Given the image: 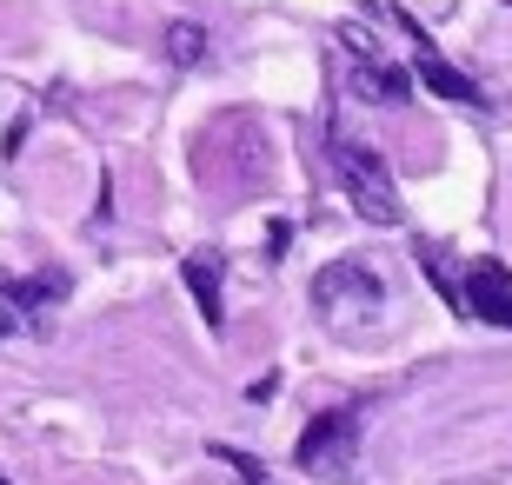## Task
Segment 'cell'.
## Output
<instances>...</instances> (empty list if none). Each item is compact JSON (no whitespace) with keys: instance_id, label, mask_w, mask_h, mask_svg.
I'll return each instance as SVG.
<instances>
[{"instance_id":"1","label":"cell","mask_w":512,"mask_h":485,"mask_svg":"<svg viewBox=\"0 0 512 485\" xmlns=\"http://www.w3.org/2000/svg\"><path fill=\"white\" fill-rule=\"evenodd\" d=\"M313 313L326 333H373L386 319V286L366 260H333L313 273Z\"/></svg>"},{"instance_id":"2","label":"cell","mask_w":512,"mask_h":485,"mask_svg":"<svg viewBox=\"0 0 512 485\" xmlns=\"http://www.w3.org/2000/svg\"><path fill=\"white\" fill-rule=\"evenodd\" d=\"M333 167H340V193L353 200V213H360V220H373V226H399V220H406L386 153H373L366 140H346V133H333Z\"/></svg>"},{"instance_id":"3","label":"cell","mask_w":512,"mask_h":485,"mask_svg":"<svg viewBox=\"0 0 512 485\" xmlns=\"http://www.w3.org/2000/svg\"><path fill=\"white\" fill-rule=\"evenodd\" d=\"M340 47H346V60H353V67H346V87H353L360 100H373V107H393V100L413 94V74H406L399 60H386L380 47L360 34V27H340Z\"/></svg>"},{"instance_id":"4","label":"cell","mask_w":512,"mask_h":485,"mask_svg":"<svg viewBox=\"0 0 512 485\" xmlns=\"http://www.w3.org/2000/svg\"><path fill=\"white\" fill-rule=\"evenodd\" d=\"M353 439H360V412L353 406L320 412V419L300 432V466L306 472H340L346 459H353Z\"/></svg>"},{"instance_id":"5","label":"cell","mask_w":512,"mask_h":485,"mask_svg":"<svg viewBox=\"0 0 512 485\" xmlns=\"http://www.w3.org/2000/svg\"><path fill=\"white\" fill-rule=\"evenodd\" d=\"M459 306L479 313L486 326H506L512 333V273L499 260H473L466 266V286H459Z\"/></svg>"},{"instance_id":"6","label":"cell","mask_w":512,"mask_h":485,"mask_svg":"<svg viewBox=\"0 0 512 485\" xmlns=\"http://www.w3.org/2000/svg\"><path fill=\"white\" fill-rule=\"evenodd\" d=\"M399 27L413 34V47H419V74H426V87H433V94H446V100H466V107H479V100H486V94H479V87H473V80L459 74V67H446V60L433 54V40L419 34V27H413V20H406V14H399Z\"/></svg>"},{"instance_id":"7","label":"cell","mask_w":512,"mask_h":485,"mask_svg":"<svg viewBox=\"0 0 512 485\" xmlns=\"http://www.w3.org/2000/svg\"><path fill=\"white\" fill-rule=\"evenodd\" d=\"M180 280H187L193 306H200V319H207V333H220V326H227V306H220V260H213V253H193V260L180 266Z\"/></svg>"},{"instance_id":"8","label":"cell","mask_w":512,"mask_h":485,"mask_svg":"<svg viewBox=\"0 0 512 485\" xmlns=\"http://www.w3.org/2000/svg\"><path fill=\"white\" fill-rule=\"evenodd\" d=\"M200 54H207V27H200V20H173L167 27V60L173 67H193Z\"/></svg>"},{"instance_id":"9","label":"cell","mask_w":512,"mask_h":485,"mask_svg":"<svg viewBox=\"0 0 512 485\" xmlns=\"http://www.w3.org/2000/svg\"><path fill=\"white\" fill-rule=\"evenodd\" d=\"M213 459H227V466L240 472V479H247V485H266V472L253 466V459H240V452H233V446H213Z\"/></svg>"},{"instance_id":"10","label":"cell","mask_w":512,"mask_h":485,"mask_svg":"<svg viewBox=\"0 0 512 485\" xmlns=\"http://www.w3.org/2000/svg\"><path fill=\"white\" fill-rule=\"evenodd\" d=\"M14 333V299H7V286H0V339Z\"/></svg>"}]
</instances>
